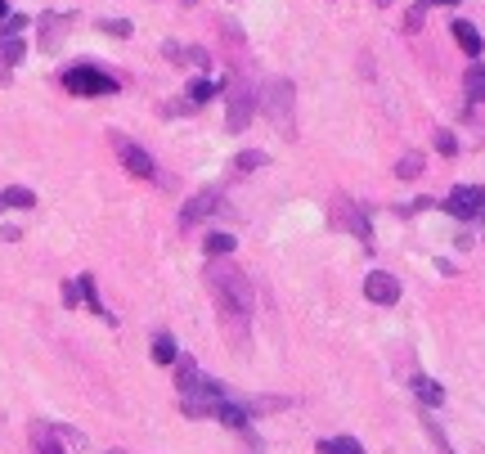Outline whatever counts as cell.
Instances as JSON below:
<instances>
[{"instance_id": "9a60e30c", "label": "cell", "mask_w": 485, "mask_h": 454, "mask_svg": "<svg viewBox=\"0 0 485 454\" xmlns=\"http://www.w3.org/2000/svg\"><path fill=\"white\" fill-rule=\"evenodd\" d=\"M315 450L319 454H364V446L356 441V437H324Z\"/></svg>"}, {"instance_id": "ffe728a7", "label": "cell", "mask_w": 485, "mask_h": 454, "mask_svg": "<svg viewBox=\"0 0 485 454\" xmlns=\"http://www.w3.org/2000/svg\"><path fill=\"white\" fill-rule=\"evenodd\" d=\"M265 162H270V153H261V149H247V153H239V158H234V171H256V167H265Z\"/></svg>"}, {"instance_id": "f546056e", "label": "cell", "mask_w": 485, "mask_h": 454, "mask_svg": "<svg viewBox=\"0 0 485 454\" xmlns=\"http://www.w3.org/2000/svg\"><path fill=\"white\" fill-rule=\"evenodd\" d=\"M109 454H130V450H109Z\"/></svg>"}, {"instance_id": "836d02e7", "label": "cell", "mask_w": 485, "mask_h": 454, "mask_svg": "<svg viewBox=\"0 0 485 454\" xmlns=\"http://www.w3.org/2000/svg\"><path fill=\"white\" fill-rule=\"evenodd\" d=\"M481 217H485V212H481Z\"/></svg>"}, {"instance_id": "e0dca14e", "label": "cell", "mask_w": 485, "mask_h": 454, "mask_svg": "<svg viewBox=\"0 0 485 454\" xmlns=\"http://www.w3.org/2000/svg\"><path fill=\"white\" fill-rule=\"evenodd\" d=\"M153 360H157V364H176V360H180V346H176V338L157 333V338H153Z\"/></svg>"}, {"instance_id": "d6986e66", "label": "cell", "mask_w": 485, "mask_h": 454, "mask_svg": "<svg viewBox=\"0 0 485 454\" xmlns=\"http://www.w3.org/2000/svg\"><path fill=\"white\" fill-rule=\"evenodd\" d=\"M212 95H216V86H212V82H194V86H189V95H185V104H189V109H203Z\"/></svg>"}, {"instance_id": "7402d4cb", "label": "cell", "mask_w": 485, "mask_h": 454, "mask_svg": "<svg viewBox=\"0 0 485 454\" xmlns=\"http://www.w3.org/2000/svg\"><path fill=\"white\" fill-rule=\"evenodd\" d=\"M418 171H423V153H404V158H400V167H395V176H400V180H414Z\"/></svg>"}, {"instance_id": "f1b7e54d", "label": "cell", "mask_w": 485, "mask_h": 454, "mask_svg": "<svg viewBox=\"0 0 485 454\" xmlns=\"http://www.w3.org/2000/svg\"><path fill=\"white\" fill-rule=\"evenodd\" d=\"M5 14H9V5H5V0H0V18H5Z\"/></svg>"}, {"instance_id": "5bb4252c", "label": "cell", "mask_w": 485, "mask_h": 454, "mask_svg": "<svg viewBox=\"0 0 485 454\" xmlns=\"http://www.w3.org/2000/svg\"><path fill=\"white\" fill-rule=\"evenodd\" d=\"M414 396H418L423 405H441V401H445L441 382H436V378H427V373H418V378H414Z\"/></svg>"}, {"instance_id": "cb8c5ba5", "label": "cell", "mask_w": 485, "mask_h": 454, "mask_svg": "<svg viewBox=\"0 0 485 454\" xmlns=\"http://www.w3.org/2000/svg\"><path fill=\"white\" fill-rule=\"evenodd\" d=\"M423 428H427V437L436 441V450H441V454H454V450H450V441H445V432H441V428H436L432 419H423Z\"/></svg>"}, {"instance_id": "2e32d148", "label": "cell", "mask_w": 485, "mask_h": 454, "mask_svg": "<svg viewBox=\"0 0 485 454\" xmlns=\"http://www.w3.org/2000/svg\"><path fill=\"white\" fill-rule=\"evenodd\" d=\"M463 91H468V100L485 104V68H481V63H472V68L463 72Z\"/></svg>"}, {"instance_id": "30bf717a", "label": "cell", "mask_w": 485, "mask_h": 454, "mask_svg": "<svg viewBox=\"0 0 485 454\" xmlns=\"http://www.w3.org/2000/svg\"><path fill=\"white\" fill-rule=\"evenodd\" d=\"M77 288H81L86 306H90V311H95V315H100L104 324H118V315H109V306L100 302V288H95V279H90V275H81V279H77Z\"/></svg>"}, {"instance_id": "9c48e42d", "label": "cell", "mask_w": 485, "mask_h": 454, "mask_svg": "<svg viewBox=\"0 0 485 454\" xmlns=\"http://www.w3.org/2000/svg\"><path fill=\"white\" fill-rule=\"evenodd\" d=\"M14 63H23V41L14 32H0V86H9Z\"/></svg>"}, {"instance_id": "484cf974", "label": "cell", "mask_w": 485, "mask_h": 454, "mask_svg": "<svg viewBox=\"0 0 485 454\" xmlns=\"http://www.w3.org/2000/svg\"><path fill=\"white\" fill-rule=\"evenodd\" d=\"M100 27H104L109 36H130V23H126V18H104Z\"/></svg>"}, {"instance_id": "4fadbf2b", "label": "cell", "mask_w": 485, "mask_h": 454, "mask_svg": "<svg viewBox=\"0 0 485 454\" xmlns=\"http://www.w3.org/2000/svg\"><path fill=\"white\" fill-rule=\"evenodd\" d=\"M32 446H36V454H68L63 450V441L54 437V428H45V423L32 428Z\"/></svg>"}, {"instance_id": "4dcf8cb0", "label": "cell", "mask_w": 485, "mask_h": 454, "mask_svg": "<svg viewBox=\"0 0 485 454\" xmlns=\"http://www.w3.org/2000/svg\"><path fill=\"white\" fill-rule=\"evenodd\" d=\"M0 212H5V198H0Z\"/></svg>"}, {"instance_id": "ba28073f", "label": "cell", "mask_w": 485, "mask_h": 454, "mask_svg": "<svg viewBox=\"0 0 485 454\" xmlns=\"http://www.w3.org/2000/svg\"><path fill=\"white\" fill-rule=\"evenodd\" d=\"M364 297L377 302V306H391V302H400V279L386 275V270H373V275L364 279Z\"/></svg>"}, {"instance_id": "d4e9b609", "label": "cell", "mask_w": 485, "mask_h": 454, "mask_svg": "<svg viewBox=\"0 0 485 454\" xmlns=\"http://www.w3.org/2000/svg\"><path fill=\"white\" fill-rule=\"evenodd\" d=\"M436 149H441L445 158H454V153H459V140H454L450 130H436Z\"/></svg>"}, {"instance_id": "83f0119b", "label": "cell", "mask_w": 485, "mask_h": 454, "mask_svg": "<svg viewBox=\"0 0 485 454\" xmlns=\"http://www.w3.org/2000/svg\"><path fill=\"white\" fill-rule=\"evenodd\" d=\"M423 5H427V9H432V5H459V0H423Z\"/></svg>"}, {"instance_id": "6da1fadb", "label": "cell", "mask_w": 485, "mask_h": 454, "mask_svg": "<svg viewBox=\"0 0 485 454\" xmlns=\"http://www.w3.org/2000/svg\"><path fill=\"white\" fill-rule=\"evenodd\" d=\"M207 288H212V302H216L225 338L247 346V333H252V279L234 266H225V261H212L207 266Z\"/></svg>"}, {"instance_id": "52a82bcc", "label": "cell", "mask_w": 485, "mask_h": 454, "mask_svg": "<svg viewBox=\"0 0 485 454\" xmlns=\"http://www.w3.org/2000/svg\"><path fill=\"white\" fill-rule=\"evenodd\" d=\"M221 203H225V194L221 189H203V194H194L189 198V208L180 212V226H198V221H207V217H216L221 212Z\"/></svg>"}, {"instance_id": "1f68e13d", "label": "cell", "mask_w": 485, "mask_h": 454, "mask_svg": "<svg viewBox=\"0 0 485 454\" xmlns=\"http://www.w3.org/2000/svg\"><path fill=\"white\" fill-rule=\"evenodd\" d=\"M180 5H194V0H180Z\"/></svg>"}, {"instance_id": "8992f818", "label": "cell", "mask_w": 485, "mask_h": 454, "mask_svg": "<svg viewBox=\"0 0 485 454\" xmlns=\"http://www.w3.org/2000/svg\"><path fill=\"white\" fill-rule=\"evenodd\" d=\"M265 109H270V117H274V126L283 121L288 140H297V126H292V82H274V86H270Z\"/></svg>"}, {"instance_id": "5b68a950", "label": "cell", "mask_w": 485, "mask_h": 454, "mask_svg": "<svg viewBox=\"0 0 485 454\" xmlns=\"http://www.w3.org/2000/svg\"><path fill=\"white\" fill-rule=\"evenodd\" d=\"M252 109H256V95H252V86H247L242 77H234V82H230V117H225V126L239 135L242 126L252 121Z\"/></svg>"}, {"instance_id": "d6a6232c", "label": "cell", "mask_w": 485, "mask_h": 454, "mask_svg": "<svg viewBox=\"0 0 485 454\" xmlns=\"http://www.w3.org/2000/svg\"><path fill=\"white\" fill-rule=\"evenodd\" d=\"M377 5H391V0H377Z\"/></svg>"}, {"instance_id": "3957f363", "label": "cell", "mask_w": 485, "mask_h": 454, "mask_svg": "<svg viewBox=\"0 0 485 454\" xmlns=\"http://www.w3.org/2000/svg\"><path fill=\"white\" fill-rule=\"evenodd\" d=\"M113 149H118L121 167H126L130 176H139V180H162V176H157V162H153V158H148V153H144V149H139L135 140H126V135H113ZM162 185H166V180H162Z\"/></svg>"}, {"instance_id": "ac0fdd59", "label": "cell", "mask_w": 485, "mask_h": 454, "mask_svg": "<svg viewBox=\"0 0 485 454\" xmlns=\"http://www.w3.org/2000/svg\"><path fill=\"white\" fill-rule=\"evenodd\" d=\"M0 198H5V208H36V194H32V189H23V185H9Z\"/></svg>"}, {"instance_id": "4316f807", "label": "cell", "mask_w": 485, "mask_h": 454, "mask_svg": "<svg viewBox=\"0 0 485 454\" xmlns=\"http://www.w3.org/2000/svg\"><path fill=\"white\" fill-rule=\"evenodd\" d=\"M77 297H81V288H77V284H68V288H63V302H68V306H77Z\"/></svg>"}, {"instance_id": "8fae6325", "label": "cell", "mask_w": 485, "mask_h": 454, "mask_svg": "<svg viewBox=\"0 0 485 454\" xmlns=\"http://www.w3.org/2000/svg\"><path fill=\"white\" fill-rule=\"evenodd\" d=\"M63 32H68V14H45V18H41V45H45V50H54Z\"/></svg>"}, {"instance_id": "603a6c76", "label": "cell", "mask_w": 485, "mask_h": 454, "mask_svg": "<svg viewBox=\"0 0 485 454\" xmlns=\"http://www.w3.org/2000/svg\"><path fill=\"white\" fill-rule=\"evenodd\" d=\"M207 252H212V256H230V252H234V238H230V234H212V238H207Z\"/></svg>"}, {"instance_id": "277c9868", "label": "cell", "mask_w": 485, "mask_h": 454, "mask_svg": "<svg viewBox=\"0 0 485 454\" xmlns=\"http://www.w3.org/2000/svg\"><path fill=\"white\" fill-rule=\"evenodd\" d=\"M445 212H450L454 221H477L485 212V189L481 185H454L450 198H445Z\"/></svg>"}, {"instance_id": "7a4b0ae2", "label": "cell", "mask_w": 485, "mask_h": 454, "mask_svg": "<svg viewBox=\"0 0 485 454\" xmlns=\"http://www.w3.org/2000/svg\"><path fill=\"white\" fill-rule=\"evenodd\" d=\"M63 91L81 95V100H100V95H118V77H109L95 63H77V68L63 72Z\"/></svg>"}, {"instance_id": "44dd1931", "label": "cell", "mask_w": 485, "mask_h": 454, "mask_svg": "<svg viewBox=\"0 0 485 454\" xmlns=\"http://www.w3.org/2000/svg\"><path fill=\"white\" fill-rule=\"evenodd\" d=\"M347 226H351L356 234H360V243H364V247H373V229H368V217H364L360 208H351V212H347Z\"/></svg>"}, {"instance_id": "7c38bea8", "label": "cell", "mask_w": 485, "mask_h": 454, "mask_svg": "<svg viewBox=\"0 0 485 454\" xmlns=\"http://www.w3.org/2000/svg\"><path fill=\"white\" fill-rule=\"evenodd\" d=\"M454 41H459V50H463L468 59H477V54H481V32H477L472 23H463V18L454 23Z\"/></svg>"}]
</instances>
